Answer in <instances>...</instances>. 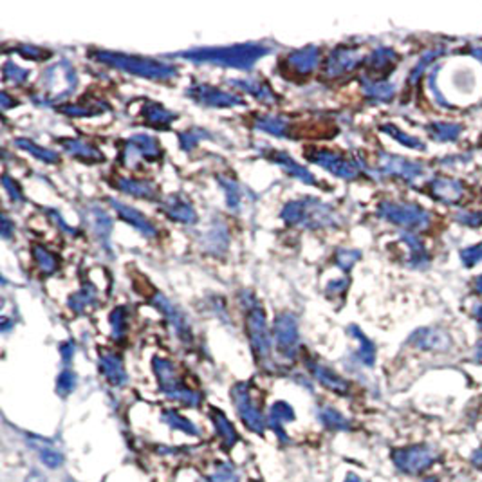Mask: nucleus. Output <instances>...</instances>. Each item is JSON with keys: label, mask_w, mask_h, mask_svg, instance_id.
I'll use <instances>...</instances> for the list:
<instances>
[{"label": "nucleus", "mask_w": 482, "mask_h": 482, "mask_svg": "<svg viewBox=\"0 0 482 482\" xmlns=\"http://www.w3.org/2000/svg\"><path fill=\"white\" fill-rule=\"evenodd\" d=\"M269 49L262 44H237L228 47H206V49H192L181 53L183 58L204 64H217L235 69H249L258 58L267 55Z\"/></svg>", "instance_id": "obj_1"}, {"label": "nucleus", "mask_w": 482, "mask_h": 482, "mask_svg": "<svg viewBox=\"0 0 482 482\" xmlns=\"http://www.w3.org/2000/svg\"><path fill=\"white\" fill-rule=\"evenodd\" d=\"M280 217L287 224L302 226L307 230H318V228H331L340 226V215L316 199H302V201L287 202L282 210Z\"/></svg>", "instance_id": "obj_2"}, {"label": "nucleus", "mask_w": 482, "mask_h": 482, "mask_svg": "<svg viewBox=\"0 0 482 482\" xmlns=\"http://www.w3.org/2000/svg\"><path fill=\"white\" fill-rule=\"evenodd\" d=\"M94 58L105 65H111L114 69L125 71L129 74L143 76L150 80H168L175 76V67L165 64V62L152 60V58H141V56H130L123 53H109V51H96Z\"/></svg>", "instance_id": "obj_3"}, {"label": "nucleus", "mask_w": 482, "mask_h": 482, "mask_svg": "<svg viewBox=\"0 0 482 482\" xmlns=\"http://www.w3.org/2000/svg\"><path fill=\"white\" fill-rule=\"evenodd\" d=\"M377 213L382 219L398 224L404 230H422L430 222V217L421 206L410 204V202H382L377 208Z\"/></svg>", "instance_id": "obj_4"}, {"label": "nucleus", "mask_w": 482, "mask_h": 482, "mask_svg": "<svg viewBox=\"0 0 482 482\" xmlns=\"http://www.w3.org/2000/svg\"><path fill=\"white\" fill-rule=\"evenodd\" d=\"M303 154H305V157H307L309 161L316 163V165H320L321 168H325V170H329L331 174H334L336 177H340V179L354 181V179H358L359 175H362L359 166L356 165L354 161L347 159V157L338 156V154H334V152L321 150V148L311 147L303 152Z\"/></svg>", "instance_id": "obj_5"}, {"label": "nucleus", "mask_w": 482, "mask_h": 482, "mask_svg": "<svg viewBox=\"0 0 482 482\" xmlns=\"http://www.w3.org/2000/svg\"><path fill=\"white\" fill-rule=\"evenodd\" d=\"M246 331H248L249 343H251L253 352L257 356V359H266L271 352V340H269V332H267L264 311L258 305H253L248 311Z\"/></svg>", "instance_id": "obj_6"}, {"label": "nucleus", "mask_w": 482, "mask_h": 482, "mask_svg": "<svg viewBox=\"0 0 482 482\" xmlns=\"http://www.w3.org/2000/svg\"><path fill=\"white\" fill-rule=\"evenodd\" d=\"M359 64H362V55L356 47L338 46L325 60L323 74L327 78H338L356 69Z\"/></svg>", "instance_id": "obj_7"}, {"label": "nucleus", "mask_w": 482, "mask_h": 482, "mask_svg": "<svg viewBox=\"0 0 482 482\" xmlns=\"http://www.w3.org/2000/svg\"><path fill=\"white\" fill-rule=\"evenodd\" d=\"M273 336H275L276 349L280 350L285 356H291L296 349V341H298V323L296 318L289 312H282L275 318L273 323Z\"/></svg>", "instance_id": "obj_8"}, {"label": "nucleus", "mask_w": 482, "mask_h": 482, "mask_svg": "<svg viewBox=\"0 0 482 482\" xmlns=\"http://www.w3.org/2000/svg\"><path fill=\"white\" fill-rule=\"evenodd\" d=\"M192 100H195L201 105L208 107H237L244 105V101L239 96H233L230 92H224L221 89L213 87V85H204V83H199V85H193L192 89H188L186 92Z\"/></svg>", "instance_id": "obj_9"}, {"label": "nucleus", "mask_w": 482, "mask_h": 482, "mask_svg": "<svg viewBox=\"0 0 482 482\" xmlns=\"http://www.w3.org/2000/svg\"><path fill=\"white\" fill-rule=\"evenodd\" d=\"M318 58H320V49L316 46H307L303 49L293 51V53L285 56L284 62H282V67H285L284 71H291V74L307 76L316 67Z\"/></svg>", "instance_id": "obj_10"}, {"label": "nucleus", "mask_w": 482, "mask_h": 482, "mask_svg": "<svg viewBox=\"0 0 482 482\" xmlns=\"http://www.w3.org/2000/svg\"><path fill=\"white\" fill-rule=\"evenodd\" d=\"M380 166L385 174L395 175L404 181H413L425 174V168L419 163L404 159V157L391 156V154H382L380 156Z\"/></svg>", "instance_id": "obj_11"}, {"label": "nucleus", "mask_w": 482, "mask_h": 482, "mask_svg": "<svg viewBox=\"0 0 482 482\" xmlns=\"http://www.w3.org/2000/svg\"><path fill=\"white\" fill-rule=\"evenodd\" d=\"M150 302L154 303V305H156V307L159 309V311L163 312L166 318H168V321H170L172 327L175 329L177 336H179V338H183L184 341H190L192 334H190V327H188V323H186V318H184L183 312L175 307L174 303L166 298L165 294H161V293H154V296H152Z\"/></svg>", "instance_id": "obj_12"}, {"label": "nucleus", "mask_w": 482, "mask_h": 482, "mask_svg": "<svg viewBox=\"0 0 482 482\" xmlns=\"http://www.w3.org/2000/svg\"><path fill=\"white\" fill-rule=\"evenodd\" d=\"M409 341L422 350H448L452 347L450 336L441 329H436V327L419 329L410 336Z\"/></svg>", "instance_id": "obj_13"}, {"label": "nucleus", "mask_w": 482, "mask_h": 482, "mask_svg": "<svg viewBox=\"0 0 482 482\" xmlns=\"http://www.w3.org/2000/svg\"><path fill=\"white\" fill-rule=\"evenodd\" d=\"M129 157H143V159L148 161H157L161 157L159 143H157V139L145 136V134L134 136L125 145L123 159H129Z\"/></svg>", "instance_id": "obj_14"}, {"label": "nucleus", "mask_w": 482, "mask_h": 482, "mask_svg": "<svg viewBox=\"0 0 482 482\" xmlns=\"http://www.w3.org/2000/svg\"><path fill=\"white\" fill-rule=\"evenodd\" d=\"M432 461L434 454L428 448H425V446L409 448V450L400 452V454L395 455V463L400 464V468L410 473H418L421 470L428 468Z\"/></svg>", "instance_id": "obj_15"}, {"label": "nucleus", "mask_w": 482, "mask_h": 482, "mask_svg": "<svg viewBox=\"0 0 482 482\" xmlns=\"http://www.w3.org/2000/svg\"><path fill=\"white\" fill-rule=\"evenodd\" d=\"M111 206L118 211V215H120L125 222L132 224L134 228H136L139 233L145 235V237H156L157 235L156 226L152 224L147 217L143 215L141 211L136 210V208L127 206V204H123V202L120 201H114V199H111Z\"/></svg>", "instance_id": "obj_16"}, {"label": "nucleus", "mask_w": 482, "mask_h": 482, "mask_svg": "<svg viewBox=\"0 0 482 482\" xmlns=\"http://www.w3.org/2000/svg\"><path fill=\"white\" fill-rule=\"evenodd\" d=\"M163 211H165L166 217H170L172 221L183 222V224L197 222V213H195L193 206L186 199L181 197V195H170V197L166 199L163 202Z\"/></svg>", "instance_id": "obj_17"}, {"label": "nucleus", "mask_w": 482, "mask_h": 482, "mask_svg": "<svg viewBox=\"0 0 482 482\" xmlns=\"http://www.w3.org/2000/svg\"><path fill=\"white\" fill-rule=\"evenodd\" d=\"M432 195L446 204H455L459 202L464 195V184L452 177H437L430 183Z\"/></svg>", "instance_id": "obj_18"}, {"label": "nucleus", "mask_w": 482, "mask_h": 482, "mask_svg": "<svg viewBox=\"0 0 482 482\" xmlns=\"http://www.w3.org/2000/svg\"><path fill=\"white\" fill-rule=\"evenodd\" d=\"M266 157L276 165H280L291 177L294 179L302 181L303 184H318V181L312 177V174L309 170H305L303 166H300L296 161L293 159L291 156H287L285 152H278V150H267Z\"/></svg>", "instance_id": "obj_19"}, {"label": "nucleus", "mask_w": 482, "mask_h": 482, "mask_svg": "<svg viewBox=\"0 0 482 482\" xmlns=\"http://www.w3.org/2000/svg\"><path fill=\"white\" fill-rule=\"evenodd\" d=\"M114 186L120 192L129 193L134 197L147 199V201H157L159 199V192L152 183L148 181H138V179H129V177H118L114 179Z\"/></svg>", "instance_id": "obj_20"}, {"label": "nucleus", "mask_w": 482, "mask_h": 482, "mask_svg": "<svg viewBox=\"0 0 482 482\" xmlns=\"http://www.w3.org/2000/svg\"><path fill=\"white\" fill-rule=\"evenodd\" d=\"M398 62V55L389 47H380L368 56L365 64H367V71L371 76L374 74H389L395 67Z\"/></svg>", "instance_id": "obj_21"}, {"label": "nucleus", "mask_w": 482, "mask_h": 482, "mask_svg": "<svg viewBox=\"0 0 482 482\" xmlns=\"http://www.w3.org/2000/svg\"><path fill=\"white\" fill-rule=\"evenodd\" d=\"M60 143L67 154L78 157V159L89 161V163H101L103 161V154L91 143L80 141V139H60Z\"/></svg>", "instance_id": "obj_22"}, {"label": "nucleus", "mask_w": 482, "mask_h": 482, "mask_svg": "<svg viewBox=\"0 0 482 482\" xmlns=\"http://www.w3.org/2000/svg\"><path fill=\"white\" fill-rule=\"evenodd\" d=\"M231 83L246 91L248 94H251V96H255L257 100L264 101V103H275L278 100V96L271 91V87L267 83L260 82V80H233Z\"/></svg>", "instance_id": "obj_23"}, {"label": "nucleus", "mask_w": 482, "mask_h": 482, "mask_svg": "<svg viewBox=\"0 0 482 482\" xmlns=\"http://www.w3.org/2000/svg\"><path fill=\"white\" fill-rule=\"evenodd\" d=\"M143 118H145V121L148 125H154V127H159V129H166L175 120V114L166 111L165 107L156 103V101H148L147 105L143 107Z\"/></svg>", "instance_id": "obj_24"}, {"label": "nucleus", "mask_w": 482, "mask_h": 482, "mask_svg": "<svg viewBox=\"0 0 482 482\" xmlns=\"http://www.w3.org/2000/svg\"><path fill=\"white\" fill-rule=\"evenodd\" d=\"M362 87L368 98L377 101H391L395 94L394 83L383 82V80L362 78Z\"/></svg>", "instance_id": "obj_25"}, {"label": "nucleus", "mask_w": 482, "mask_h": 482, "mask_svg": "<svg viewBox=\"0 0 482 482\" xmlns=\"http://www.w3.org/2000/svg\"><path fill=\"white\" fill-rule=\"evenodd\" d=\"M100 367L105 377L112 385H121L125 382V371L121 359L112 352H105L100 358Z\"/></svg>", "instance_id": "obj_26"}, {"label": "nucleus", "mask_w": 482, "mask_h": 482, "mask_svg": "<svg viewBox=\"0 0 482 482\" xmlns=\"http://www.w3.org/2000/svg\"><path fill=\"white\" fill-rule=\"evenodd\" d=\"M89 222H91V230L94 231V235H98V239L103 244H107L109 240V235L112 230V221L111 217L107 215L105 211H101L98 206H92L89 210Z\"/></svg>", "instance_id": "obj_27"}, {"label": "nucleus", "mask_w": 482, "mask_h": 482, "mask_svg": "<svg viewBox=\"0 0 482 482\" xmlns=\"http://www.w3.org/2000/svg\"><path fill=\"white\" fill-rule=\"evenodd\" d=\"M255 127L264 132H269L273 136H278V138H291L289 132V123L280 118V116H262V118H257L255 121Z\"/></svg>", "instance_id": "obj_28"}, {"label": "nucleus", "mask_w": 482, "mask_h": 482, "mask_svg": "<svg viewBox=\"0 0 482 482\" xmlns=\"http://www.w3.org/2000/svg\"><path fill=\"white\" fill-rule=\"evenodd\" d=\"M109 107L105 103H91V105H85V103H64V105L56 107V111L62 112L65 116H74V118H83V116H96L101 114L103 111H107Z\"/></svg>", "instance_id": "obj_29"}, {"label": "nucleus", "mask_w": 482, "mask_h": 482, "mask_svg": "<svg viewBox=\"0 0 482 482\" xmlns=\"http://www.w3.org/2000/svg\"><path fill=\"white\" fill-rule=\"evenodd\" d=\"M403 240L407 242L410 249V266L412 267H422L428 264V253L427 248L422 246L421 240L412 233H404Z\"/></svg>", "instance_id": "obj_30"}, {"label": "nucleus", "mask_w": 482, "mask_h": 482, "mask_svg": "<svg viewBox=\"0 0 482 482\" xmlns=\"http://www.w3.org/2000/svg\"><path fill=\"white\" fill-rule=\"evenodd\" d=\"M309 367H311V371L314 372V376H316L323 385L329 386L331 391L347 392V383L336 376L334 372H331L325 367H321V365H318V363H309Z\"/></svg>", "instance_id": "obj_31"}, {"label": "nucleus", "mask_w": 482, "mask_h": 482, "mask_svg": "<svg viewBox=\"0 0 482 482\" xmlns=\"http://www.w3.org/2000/svg\"><path fill=\"white\" fill-rule=\"evenodd\" d=\"M427 130L436 141H455L463 132V127L455 123H432Z\"/></svg>", "instance_id": "obj_32"}, {"label": "nucleus", "mask_w": 482, "mask_h": 482, "mask_svg": "<svg viewBox=\"0 0 482 482\" xmlns=\"http://www.w3.org/2000/svg\"><path fill=\"white\" fill-rule=\"evenodd\" d=\"M15 145H17L19 148H22V150L29 152L31 156H35L37 159L44 161V163H51V165H53V163H58V154H56V152L49 150V148L40 147V145L29 141V139L20 138L15 141Z\"/></svg>", "instance_id": "obj_33"}, {"label": "nucleus", "mask_w": 482, "mask_h": 482, "mask_svg": "<svg viewBox=\"0 0 482 482\" xmlns=\"http://www.w3.org/2000/svg\"><path fill=\"white\" fill-rule=\"evenodd\" d=\"M31 253L42 273L51 275V273H55L56 269H58V258H56V255H53V253L44 248V246H33Z\"/></svg>", "instance_id": "obj_34"}, {"label": "nucleus", "mask_w": 482, "mask_h": 482, "mask_svg": "<svg viewBox=\"0 0 482 482\" xmlns=\"http://www.w3.org/2000/svg\"><path fill=\"white\" fill-rule=\"evenodd\" d=\"M382 130L385 134H389L391 138H394L395 141H400L403 147L413 148V150H425V145H422V143L419 141L418 138L409 136V134L403 132V130H400L398 127H394V125H383Z\"/></svg>", "instance_id": "obj_35"}, {"label": "nucleus", "mask_w": 482, "mask_h": 482, "mask_svg": "<svg viewBox=\"0 0 482 482\" xmlns=\"http://www.w3.org/2000/svg\"><path fill=\"white\" fill-rule=\"evenodd\" d=\"M219 183H221V186L224 188L228 206H230L231 210H239L240 199H242V190L239 188V184L235 183L231 177H222V175L219 177Z\"/></svg>", "instance_id": "obj_36"}, {"label": "nucleus", "mask_w": 482, "mask_h": 482, "mask_svg": "<svg viewBox=\"0 0 482 482\" xmlns=\"http://www.w3.org/2000/svg\"><path fill=\"white\" fill-rule=\"evenodd\" d=\"M96 300V289L92 287V285H85V287H82V289L78 291L76 294H73L69 300V305L73 311L76 312H82L83 309L87 307L89 303H92Z\"/></svg>", "instance_id": "obj_37"}, {"label": "nucleus", "mask_w": 482, "mask_h": 482, "mask_svg": "<svg viewBox=\"0 0 482 482\" xmlns=\"http://www.w3.org/2000/svg\"><path fill=\"white\" fill-rule=\"evenodd\" d=\"M350 332H352V336L356 338V340L359 341V358L363 359V363H367V365H372V362H374V356H376V349H374V345H372V341L368 340L367 336L363 334L362 331H359L358 327H350Z\"/></svg>", "instance_id": "obj_38"}, {"label": "nucleus", "mask_w": 482, "mask_h": 482, "mask_svg": "<svg viewBox=\"0 0 482 482\" xmlns=\"http://www.w3.org/2000/svg\"><path fill=\"white\" fill-rule=\"evenodd\" d=\"M127 321H129V311L127 307H116L114 311L111 312V327H112V334L114 338H123L125 331H127Z\"/></svg>", "instance_id": "obj_39"}, {"label": "nucleus", "mask_w": 482, "mask_h": 482, "mask_svg": "<svg viewBox=\"0 0 482 482\" xmlns=\"http://www.w3.org/2000/svg\"><path fill=\"white\" fill-rule=\"evenodd\" d=\"M202 138H210L204 130L199 129H192V130H184V132L179 134V143L183 150H192V148L197 147V143L201 141Z\"/></svg>", "instance_id": "obj_40"}, {"label": "nucleus", "mask_w": 482, "mask_h": 482, "mask_svg": "<svg viewBox=\"0 0 482 482\" xmlns=\"http://www.w3.org/2000/svg\"><path fill=\"white\" fill-rule=\"evenodd\" d=\"M15 51H17L22 58H26V60H46L47 56H51L49 51L42 49V47L37 46H31V44H24V46L17 47Z\"/></svg>", "instance_id": "obj_41"}, {"label": "nucleus", "mask_w": 482, "mask_h": 482, "mask_svg": "<svg viewBox=\"0 0 482 482\" xmlns=\"http://www.w3.org/2000/svg\"><path fill=\"white\" fill-rule=\"evenodd\" d=\"M359 255H362V253L356 251V249H340V251L336 253L334 262L343 269V271H349L350 267L358 262Z\"/></svg>", "instance_id": "obj_42"}, {"label": "nucleus", "mask_w": 482, "mask_h": 482, "mask_svg": "<svg viewBox=\"0 0 482 482\" xmlns=\"http://www.w3.org/2000/svg\"><path fill=\"white\" fill-rule=\"evenodd\" d=\"M2 73H4V78L8 80V82H15L17 85H20V83L26 82L29 76V71L20 69L19 65H15L13 62H6Z\"/></svg>", "instance_id": "obj_43"}, {"label": "nucleus", "mask_w": 482, "mask_h": 482, "mask_svg": "<svg viewBox=\"0 0 482 482\" xmlns=\"http://www.w3.org/2000/svg\"><path fill=\"white\" fill-rule=\"evenodd\" d=\"M461 260L466 267H472L479 262H482V244L477 246H472V248H466L461 251Z\"/></svg>", "instance_id": "obj_44"}, {"label": "nucleus", "mask_w": 482, "mask_h": 482, "mask_svg": "<svg viewBox=\"0 0 482 482\" xmlns=\"http://www.w3.org/2000/svg\"><path fill=\"white\" fill-rule=\"evenodd\" d=\"M208 239H211V242L208 246H213V248L226 249V244H228V233H226V228H215V230L208 231Z\"/></svg>", "instance_id": "obj_45"}, {"label": "nucleus", "mask_w": 482, "mask_h": 482, "mask_svg": "<svg viewBox=\"0 0 482 482\" xmlns=\"http://www.w3.org/2000/svg\"><path fill=\"white\" fill-rule=\"evenodd\" d=\"M2 184H4L6 192L10 193V197L13 199L15 202H17V201H22V199H24L22 190H20L19 183H15V179H11L10 175H8V174L2 175Z\"/></svg>", "instance_id": "obj_46"}, {"label": "nucleus", "mask_w": 482, "mask_h": 482, "mask_svg": "<svg viewBox=\"0 0 482 482\" xmlns=\"http://www.w3.org/2000/svg\"><path fill=\"white\" fill-rule=\"evenodd\" d=\"M74 386V374L69 371L62 372V376L58 377V391L60 392H71Z\"/></svg>", "instance_id": "obj_47"}, {"label": "nucleus", "mask_w": 482, "mask_h": 482, "mask_svg": "<svg viewBox=\"0 0 482 482\" xmlns=\"http://www.w3.org/2000/svg\"><path fill=\"white\" fill-rule=\"evenodd\" d=\"M457 219L466 226H482V211H479V213H461V215H457Z\"/></svg>", "instance_id": "obj_48"}, {"label": "nucleus", "mask_w": 482, "mask_h": 482, "mask_svg": "<svg viewBox=\"0 0 482 482\" xmlns=\"http://www.w3.org/2000/svg\"><path fill=\"white\" fill-rule=\"evenodd\" d=\"M347 285H349V282H347V278H341V280H334V282H331L329 284V293L332 291V294H336V293H341L343 294L345 293V289H347Z\"/></svg>", "instance_id": "obj_49"}, {"label": "nucleus", "mask_w": 482, "mask_h": 482, "mask_svg": "<svg viewBox=\"0 0 482 482\" xmlns=\"http://www.w3.org/2000/svg\"><path fill=\"white\" fill-rule=\"evenodd\" d=\"M60 350H62V356H64L65 363H67V362H69V359H71V356H73V354H74V345H73V341H67V343L62 345Z\"/></svg>", "instance_id": "obj_50"}, {"label": "nucleus", "mask_w": 482, "mask_h": 482, "mask_svg": "<svg viewBox=\"0 0 482 482\" xmlns=\"http://www.w3.org/2000/svg\"><path fill=\"white\" fill-rule=\"evenodd\" d=\"M2 235H4V239H8L11 235V222L8 217H2Z\"/></svg>", "instance_id": "obj_51"}, {"label": "nucleus", "mask_w": 482, "mask_h": 482, "mask_svg": "<svg viewBox=\"0 0 482 482\" xmlns=\"http://www.w3.org/2000/svg\"><path fill=\"white\" fill-rule=\"evenodd\" d=\"M475 318H477L479 329H481V331H482V303H481V305H477V307H475Z\"/></svg>", "instance_id": "obj_52"}, {"label": "nucleus", "mask_w": 482, "mask_h": 482, "mask_svg": "<svg viewBox=\"0 0 482 482\" xmlns=\"http://www.w3.org/2000/svg\"><path fill=\"white\" fill-rule=\"evenodd\" d=\"M472 55L475 56V58H477L479 62H482V47H477V49H473Z\"/></svg>", "instance_id": "obj_53"}, {"label": "nucleus", "mask_w": 482, "mask_h": 482, "mask_svg": "<svg viewBox=\"0 0 482 482\" xmlns=\"http://www.w3.org/2000/svg\"><path fill=\"white\" fill-rule=\"evenodd\" d=\"M473 285H475V291L482 294V275L479 276V278H477V280H475V284H473Z\"/></svg>", "instance_id": "obj_54"}, {"label": "nucleus", "mask_w": 482, "mask_h": 482, "mask_svg": "<svg viewBox=\"0 0 482 482\" xmlns=\"http://www.w3.org/2000/svg\"><path fill=\"white\" fill-rule=\"evenodd\" d=\"M473 463L479 464V468H481V466H482V452H479V454L475 455V459H473Z\"/></svg>", "instance_id": "obj_55"}, {"label": "nucleus", "mask_w": 482, "mask_h": 482, "mask_svg": "<svg viewBox=\"0 0 482 482\" xmlns=\"http://www.w3.org/2000/svg\"><path fill=\"white\" fill-rule=\"evenodd\" d=\"M477 356H479V358H482V343L479 345V349H477Z\"/></svg>", "instance_id": "obj_56"}, {"label": "nucleus", "mask_w": 482, "mask_h": 482, "mask_svg": "<svg viewBox=\"0 0 482 482\" xmlns=\"http://www.w3.org/2000/svg\"><path fill=\"white\" fill-rule=\"evenodd\" d=\"M428 482H437V481H434V479H432V481H428Z\"/></svg>", "instance_id": "obj_57"}]
</instances>
